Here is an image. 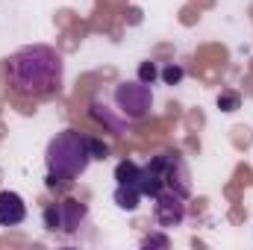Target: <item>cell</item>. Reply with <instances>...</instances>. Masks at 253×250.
Returning a JSON list of instances; mask_svg holds the SVG:
<instances>
[{
    "label": "cell",
    "instance_id": "9c48e42d",
    "mask_svg": "<svg viewBox=\"0 0 253 250\" xmlns=\"http://www.w3.org/2000/svg\"><path fill=\"white\" fill-rule=\"evenodd\" d=\"M239 106H242V97L236 91H221L218 94V109L221 112H236Z\"/></svg>",
    "mask_w": 253,
    "mask_h": 250
},
{
    "label": "cell",
    "instance_id": "8fae6325",
    "mask_svg": "<svg viewBox=\"0 0 253 250\" xmlns=\"http://www.w3.org/2000/svg\"><path fill=\"white\" fill-rule=\"evenodd\" d=\"M156 77H159V68H156V62H141V65H138V80H141V83L153 85V83H156Z\"/></svg>",
    "mask_w": 253,
    "mask_h": 250
},
{
    "label": "cell",
    "instance_id": "6da1fadb",
    "mask_svg": "<svg viewBox=\"0 0 253 250\" xmlns=\"http://www.w3.org/2000/svg\"><path fill=\"white\" fill-rule=\"evenodd\" d=\"M62 53L47 44H27L6 62L9 85L21 97H50L62 88Z\"/></svg>",
    "mask_w": 253,
    "mask_h": 250
},
{
    "label": "cell",
    "instance_id": "8992f818",
    "mask_svg": "<svg viewBox=\"0 0 253 250\" xmlns=\"http://www.w3.org/2000/svg\"><path fill=\"white\" fill-rule=\"evenodd\" d=\"M153 218L162 230H174L183 224L186 218V197H180L177 191L171 188H162L156 197H153Z\"/></svg>",
    "mask_w": 253,
    "mask_h": 250
},
{
    "label": "cell",
    "instance_id": "3957f363",
    "mask_svg": "<svg viewBox=\"0 0 253 250\" xmlns=\"http://www.w3.org/2000/svg\"><path fill=\"white\" fill-rule=\"evenodd\" d=\"M112 100H115L118 112L124 115L126 121H135V118H141V115L150 112V106H153V91H150V85L141 83V80H135V83H118L115 91H112Z\"/></svg>",
    "mask_w": 253,
    "mask_h": 250
},
{
    "label": "cell",
    "instance_id": "ba28073f",
    "mask_svg": "<svg viewBox=\"0 0 253 250\" xmlns=\"http://www.w3.org/2000/svg\"><path fill=\"white\" fill-rule=\"evenodd\" d=\"M141 188L138 186H121V183H115V191H112V200H115V206L118 209H124V212H135L138 209V203H141Z\"/></svg>",
    "mask_w": 253,
    "mask_h": 250
},
{
    "label": "cell",
    "instance_id": "5b68a950",
    "mask_svg": "<svg viewBox=\"0 0 253 250\" xmlns=\"http://www.w3.org/2000/svg\"><path fill=\"white\" fill-rule=\"evenodd\" d=\"M88 218V209L85 203L80 200H59V203H50L44 209V227L50 233H77Z\"/></svg>",
    "mask_w": 253,
    "mask_h": 250
},
{
    "label": "cell",
    "instance_id": "7c38bea8",
    "mask_svg": "<svg viewBox=\"0 0 253 250\" xmlns=\"http://www.w3.org/2000/svg\"><path fill=\"white\" fill-rule=\"evenodd\" d=\"M88 144H91V159H106L109 156V144H103L100 138H91L88 135Z\"/></svg>",
    "mask_w": 253,
    "mask_h": 250
},
{
    "label": "cell",
    "instance_id": "277c9868",
    "mask_svg": "<svg viewBox=\"0 0 253 250\" xmlns=\"http://www.w3.org/2000/svg\"><path fill=\"white\" fill-rule=\"evenodd\" d=\"M147 165L162 177L165 188H171V191H177L180 197H186V200H189V194H191V174H189L186 159H183L180 153H162V156H156V159H153V162H147Z\"/></svg>",
    "mask_w": 253,
    "mask_h": 250
},
{
    "label": "cell",
    "instance_id": "52a82bcc",
    "mask_svg": "<svg viewBox=\"0 0 253 250\" xmlns=\"http://www.w3.org/2000/svg\"><path fill=\"white\" fill-rule=\"evenodd\" d=\"M27 221V203L18 191H0V227H18Z\"/></svg>",
    "mask_w": 253,
    "mask_h": 250
},
{
    "label": "cell",
    "instance_id": "7a4b0ae2",
    "mask_svg": "<svg viewBox=\"0 0 253 250\" xmlns=\"http://www.w3.org/2000/svg\"><path fill=\"white\" fill-rule=\"evenodd\" d=\"M44 165H47V188H59L65 183H74L80 174H85V168L91 165V144L88 135L77 132V129H62L47 141V153H44Z\"/></svg>",
    "mask_w": 253,
    "mask_h": 250
},
{
    "label": "cell",
    "instance_id": "4fadbf2b",
    "mask_svg": "<svg viewBox=\"0 0 253 250\" xmlns=\"http://www.w3.org/2000/svg\"><path fill=\"white\" fill-rule=\"evenodd\" d=\"M141 248H168V236H147L141 239Z\"/></svg>",
    "mask_w": 253,
    "mask_h": 250
},
{
    "label": "cell",
    "instance_id": "30bf717a",
    "mask_svg": "<svg viewBox=\"0 0 253 250\" xmlns=\"http://www.w3.org/2000/svg\"><path fill=\"white\" fill-rule=\"evenodd\" d=\"M183 74H186V71H183L180 65H174V62L165 65V68L159 71V77H162V83H165V85H177V83L183 80Z\"/></svg>",
    "mask_w": 253,
    "mask_h": 250
}]
</instances>
